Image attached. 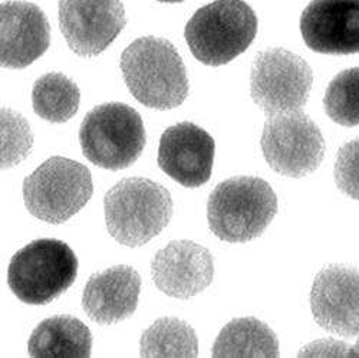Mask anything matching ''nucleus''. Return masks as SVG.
Segmentation results:
<instances>
[{
	"label": "nucleus",
	"instance_id": "9",
	"mask_svg": "<svg viewBox=\"0 0 359 358\" xmlns=\"http://www.w3.org/2000/svg\"><path fill=\"white\" fill-rule=\"evenodd\" d=\"M260 147L269 166L293 178L313 173L325 154L323 135L302 110L269 115Z\"/></svg>",
	"mask_w": 359,
	"mask_h": 358
},
{
	"label": "nucleus",
	"instance_id": "18",
	"mask_svg": "<svg viewBox=\"0 0 359 358\" xmlns=\"http://www.w3.org/2000/svg\"><path fill=\"white\" fill-rule=\"evenodd\" d=\"M279 341L264 322L256 318H237L220 331L213 357H278Z\"/></svg>",
	"mask_w": 359,
	"mask_h": 358
},
{
	"label": "nucleus",
	"instance_id": "22",
	"mask_svg": "<svg viewBox=\"0 0 359 358\" xmlns=\"http://www.w3.org/2000/svg\"><path fill=\"white\" fill-rule=\"evenodd\" d=\"M34 135L26 119L9 110L2 108V170L20 164L31 154Z\"/></svg>",
	"mask_w": 359,
	"mask_h": 358
},
{
	"label": "nucleus",
	"instance_id": "16",
	"mask_svg": "<svg viewBox=\"0 0 359 358\" xmlns=\"http://www.w3.org/2000/svg\"><path fill=\"white\" fill-rule=\"evenodd\" d=\"M141 292V277L131 266L116 265L88 279L82 295L86 315L100 325H112L130 318Z\"/></svg>",
	"mask_w": 359,
	"mask_h": 358
},
{
	"label": "nucleus",
	"instance_id": "21",
	"mask_svg": "<svg viewBox=\"0 0 359 358\" xmlns=\"http://www.w3.org/2000/svg\"><path fill=\"white\" fill-rule=\"evenodd\" d=\"M325 111L337 124L359 126V67L338 74L323 98Z\"/></svg>",
	"mask_w": 359,
	"mask_h": 358
},
{
	"label": "nucleus",
	"instance_id": "4",
	"mask_svg": "<svg viewBox=\"0 0 359 358\" xmlns=\"http://www.w3.org/2000/svg\"><path fill=\"white\" fill-rule=\"evenodd\" d=\"M257 34V16L243 0H216L200 8L184 29L187 45L197 61L208 67L231 62Z\"/></svg>",
	"mask_w": 359,
	"mask_h": 358
},
{
	"label": "nucleus",
	"instance_id": "1",
	"mask_svg": "<svg viewBox=\"0 0 359 358\" xmlns=\"http://www.w3.org/2000/svg\"><path fill=\"white\" fill-rule=\"evenodd\" d=\"M119 67L133 97L148 108L172 110L189 95L183 59L167 39H135L123 52Z\"/></svg>",
	"mask_w": 359,
	"mask_h": 358
},
{
	"label": "nucleus",
	"instance_id": "15",
	"mask_svg": "<svg viewBox=\"0 0 359 358\" xmlns=\"http://www.w3.org/2000/svg\"><path fill=\"white\" fill-rule=\"evenodd\" d=\"M2 67L22 69L34 64L50 45V26L34 4L6 2L2 5Z\"/></svg>",
	"mask_w": 359,
	"mask_h": 358
},
{
	"label": "nucleus",
	"instance_id": "5",
	"mask_svg": "<svg viewBox=\"0 0 359 358\" xmlns=\"http://www.w3.org/2000/svg\"><path fill=\"white\" fill-rule=\"evenodd\" d=\"M76 275V255L65 242L39 239L13 255L8 270V285L19 301L45 305L68 291Z\"/></svg>",
	"mask_w": 359,
	"mask_h": 358
},
{
	"label": "nucleus",
	"instance_id": "13",
	"mask_svg": "<svg viewBox=\"0 0 359 358\" xmlns=\"http://www.w3.org/2000/svg\"><path fill=\"white\" fill-rule=\"evenodd\" d=\"M301 34L315 52L359 53V0H312L302 12Z\"/></svg>",
	"mask_w": 359,
	"mask_h": 358
},
{
	"label": "nucleus",
	"instance_id": "17",
	"mask_svg": "<svg viewBox=\"0 0 359 358\" xmlns=\"http://www.w3.org/2000/svg\"><path fill=\"white\" fill-rule=\"evenodd\" d=\"M91 350L89 328L69 315L42 321L27 341V352L32 357H89Z\"/></svg>",
	"mask_w": 359,
	"mask_h": 358
},
{
	"label": "nucleus",
	"instance_id": "24",
	"mask_svg": "<svg viewBox=\"0 0 359 358\" xmlns=\"http://www.w3.org/2000/svg\"><path fill=\"white\" fill-rule=\"evenodd\" d=\"M349 355H352V357H359V343L349 351Z\"/></svg>",
	"mask_w": 359,
	"mask_h": 358
},
{
	"label": "nucleus",
	"instance_id": "11",
	"mask_svg": "<svg viewBox=\"0 0 359 358\" xmlns=\"http://www.w3.org/2000/svg\"><path fill=\"white\" fill-rule=\"evenodd\" d=\"M311 310L323 330L344 337L359 334V270L331 265L316 275Z\"/></svg>",
	"mask_w": 359,
	"mask_h": 358
},
{
	"label": "nucleus",
	"instance_id": "25",
	"mask_svg": "<svg viewBox=\"0 0 359 358\" xmlns=\"http://www.w3.org/2000/svg\"><path fill=\"white\" fill-rule=\"evenodd\" d=\"M157 2H161V4H180V2H184V0H157Z\"/></svg>",
	"mask_w": 359,
	"mask_h": 358
},
{
	"label": "nucleus",
	"instance_id": "23",
	"mask_svg": "<svg viewBox=\"0 0 359 358\" xmlns=\"http://www.w3.org/2000/svg\"><path fill=\"white\" fill-rule=\"evenodd\" d=\"M335 182L342 193L359 200V138L339 148L335 163Z\"/></svg>",
	"mask_w": 359,
	"mask_h": 358
},
{
	"label": "nucleus",
	"instance_id": "7",
	"mask_svg": "<svg viewBox=\"0 0 359 358\" xmlns=\"http://www.w3.org/2000/svg\"><path fill=\"white\" fill-rule=\"evenodd\" d=\"M93 192L89 170L65 157H50L23 182V201L29 213L52 225L76 215Z\"/></svg>",
	"mask_w": 359,
	"mask_h": 358
},
{
	"label": "nucleus",
	"instance_id": "2",
	"mask_svg": "<svg viewBox=\"0 0 359 358\" xmlns=\"http://www.w3.org/2000/svg\"><path fill=\"white\" fill-rule=\"evenodd\" d=\"M105 223L118 244L138 248L151 241L171 220L170 192L144 177L118 182L104 197Z\"/></svg>",
	"mask_w": 359,
	"mask_h": 358
},
{
	"label": "nucleus",
	"instance_id": "6",
	"mask_svg": "<svg viewBox=\"0 0 359 358\" xmlns=\"http://www.w3.org/2000/svg\"><path fill=\"white\" fill-rule=\"evenodd\" d=\"M147 135L141 115L130 105L108 102L89 111L79 130L83 156L107 170H123L141 156Z\"/></svg>",
	"mask_w": 359,
	"mask_h": 358
},
{
	"label": "nucleus",
	"instance_id": "14",
	"mask_svg": "<svg viewBox=\"0 0 359 358\" xmlns=\"http://www.w3.org/2000/svg\"><path fill=\"white\" fill-rule=\"evenodd\" d=\"M157 288L177 300H189L203 292L215 277L210 251L191 241H174L160 249L151 262Z\"/></svg>",
	"mask_w": 359,
	"mask_h": 358
},
{
	"label": "nucleus",
	"instance_id": "3",
	"mask_svg": "<svg viewBox=\"0 0 359 358\" xmlns=\"http://www.w3.org/2000/svg\"><path fill=\"white\" fill-rule=\"evenodd\" d=\"M278 213V197L259 177H233L208 197L210 230L224 242L243 244L260 236Z\"/></svg>",
	"mask_w": 359,
	"mask_h": 358
},
{
	"label": "nucleus",
	"instance_id": "19",
	"mask_svg": "<svg viewBox=\"0 0 359 358\" xmlns=\"http://www.w3.org/2000/svg\"><path fill=\"white\" fill-rule=\"evenodd\" d=\"M79 88L64 74L50 72L41 77L32 89L34 111L49 123H67L78 112Z\"/></svg>",
	"mask_w": 359,
	"mask_h": 358
},
{
	"label": "nucleus",
	"instance_id": "12",
	"mask_svg": "<svg viewBox=\"0 0 359 358\" xmlns=\"http://www.w3.org/2000/svg\"><path fill=\"white\" fill-rule=\"evenodd\" d=\"M216 144L213 137L193 123L168 127L160 140V168L184 187H200L212 177Z\"/></svg>",
	"mask_w": 359,
	"mask_h": 358
},
{
	"label": "nucleus",
	"instance_id": "8",
	"mask_svg": "<svg viewBox=\"0 0 359 358\" xmlns=\"http://www.w3.org/2000/svg\"><path fill=\"white\" fill-rule=\"evenodd\" d=\"M313 74L309 64L282 48L257 53L250 72V95L267 115L301 111L309 98Z\"/></svg>",
	"mask_w": 359,
	"mask_h": 358
},
{
	"label": "nucleus",
	"instance_id": "10",
	"mask_svg": "<svg viewBox=\"0 0 359 358\" xmlns=\"http://www.w3.org/2000/svg\"><path fill=\"white\" fill-rule=\"evenodd\" d=\"M59 26L76 55L97 56L126 27V11L119 0H59Z\"/></svg>",
	"mask_w": 359,
	"mask_h": 358
},
{
	"label": "nucleus",
	"instance_id": "20",
	"mask_svg": "<svg viewBox=\"0 0 359 358\" xmlns=\"http://www.w3.org/2000/svg\"><path fill=\"white\" fill-rule=\"evenodd\" d=\"M142 357H196L198 341L193 328L177 318L157 319L140 340Z\"/></svg>",
	"mask_w": 359,
	"mask_h": 358
}]
</instances>
